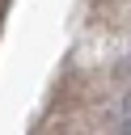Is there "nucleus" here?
<instances>
[{
	"label": "nucleus",
	"instance_id": "nucleus-1",
	"mask_svg": "<svg viewBox=\"0 0 131 135\" xmlns=\"http://www.w3.org/2000/svg\"><path fill=\"white\" fill-rule=\"evenodd\" d=\"M123 114H131V93H127V97H123Z\"/></svg>",
	"mask_w": 131,
	"mask_h": 135
}]
</instances>
